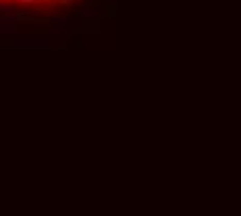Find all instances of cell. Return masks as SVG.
<instances>
[{
    "mask_svg": "<svg viewBox=\"0 0 241 216\" xmlns=\"http://www.w3.org/2000/svg\"><path fill=\"white\" fill-rule=\"evenodd\" d=\"M94 15H96V11L92 6H85L83 11H79V17H83V19H89V17H94Z\"/></svg>",
    "mask_w": 241,
    "mask_h": 216,
    "instance_id": "obj_1",
    "label": "cell"
}]
</instances>
